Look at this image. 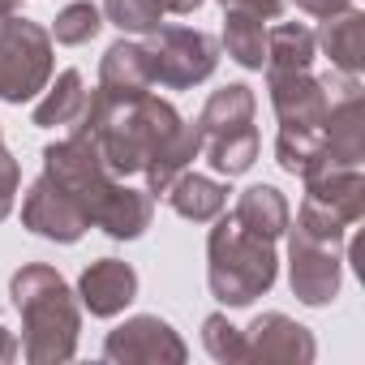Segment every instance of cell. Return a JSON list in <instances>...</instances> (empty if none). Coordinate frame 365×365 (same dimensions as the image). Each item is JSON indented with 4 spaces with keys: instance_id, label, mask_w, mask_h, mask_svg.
<instances>
[{
    "instance_id": "cell-1",
    "label": "cell",
    "mask_w": 365,
    "mask_h": 365,
    "mask_svg": "<svg viewBox=\"0 0 365 365\" xmlns=\"http://www.w3.org/2000/svg\"><path fill=\"white\" fill-rule=\"evenodd\" d=\"M185 125L168 99H159L155 91H142V95H129V99H112L103 91H91L86 95V112L78 116V133H91L108 172L112 176H142V168L150 163V155Z\"/></svg>"
},
{
    "instance_id": "cell-2",
    "label": "cell",
    "mask_w": 365,
    "mask_h": 365,
    "mask_svg": "<svg viewBox=\"0 0 365 365\" xmlns=\"http://www.w3.org/2000/svg\"><path fill=\"white\" fill-rule=\"evenodd\" d=\"M9 301L22 314V356L31 365L73 361L82 335V305L65 275L48 262H26L9 279Z\"/></svg>"
},
{
    "instance_id": "cell-3",
    "label": "cell",
    "mask_w": 365,
    "mask_h": 365,
    "mask_svg": "<svg viewBox=\"0 0 365 365\" xmlns=\"http://www.w3.org/2000/svg\"><path fill=\"white\" fill-rule=\"evenodd\" d=\"M211 237H207V284L211 297L228 309H245L258 297H267L275 288L279 275V258H275V241L245 232L232 215H215L211 220Z\"/></svg>"
},
{
    "instance_id": "cell-4",
    "label": "cell",
    "mask_w": 365,
    "mask_h": 365,
    "mask_svg": "<svg viewBox=\"0 0 365 365\" xmlns=\"http://www.w3.org/2000/svg\"><path fill=\"white\" fill-rule=\"evenodd\" d=\"M301 180L305 198L297 211V228L314 241L344 245L348 228L365 215V172L356 163H331L327 155H318V163Z\"/></svg>"
},
{
    "instance_id": "cell-5",
    "label": "cell",
    "mask_w": 365,
    "mask_h": 365,
    "mask_svg": "<svg viewBox=\"0 0 365 365\" xmlns=\"http://www.w3.org/2000/svg\"><path fill=\"white\" fill-rule=\"evenodd\" d=\"M56 73V52H52V35L14 14L0 22V103H31L43 95V86Z\"/></svg>"
},
{
    "instance_id": "cell-6",
    "label": "cell",
    "mask_w": 365,
    "mask_h": 365,
    "mask_svg": "<svg viewBox=\"0 0 365 365\" xmlns=\"http://www.w3.org/2000/svg\"><path fill=\"white\" fill-rule=\"evenodd\" d=\"M43 176L52 180V185H61V190L86 211L91 228H95V211L103 207L108 190L120 180V176L108 172V163H103L95 138H91V133H78V129H69V138L43 146Z\"/></svg>"
},
{
    "instance_id": "cell-7",
    "label": "cell",
    "mask_w": 365,
    "mask_h": 365,
    "mask_svg": "<svg viewBox=\"0 0 365 365\" xmlns=\"http://www.w3.org/2000/svg\"><path fill=\"white\" fill-rule=\"evenodd\" d=\"M146 56H150V82L163 91H190L207 82L220 65V39L194 26H159L146 35Z\"/></svg>"
},
{
    "instance_id": "cell-8",
    "label": "cell",
    "mask_w": 365,
    "mask_h": 365,
    "mask_svg": "<svg viewBox=\"0 0 365 365\" xmlns=\"http://www.w3.org/2000/svg\"><path fill=\"white\" fill-rule=\"evenodd\" d=\"M288 284H292V297L309 309H322L339 297V284H344V258H339V245H327V241H314L305 237L301 228L288 224Z\"/></svg>"
},
{
    "instance_id": "cell-9",
    "label": "cell",
    "mask_w": 365,
    "mask_h": 365,
    "mask_svg": "<svg viewBox=\"0 0 365 365\" xmlns=\"http://www.w3.org/2000/svg\"><path fill=\"white\" fill-rule=\"evenodd\" d=\"M190 356L185 339L159 314H133L103 339V361L116 365H180Z\"/></svg>"
},
{
    "instance_id": "cell-10",
    "label": "cell",
    "mask_w": 365,
    "mask_h": 365,
    "mask_svg": "<svg viewBox=\"0 0 365 365\" xmlns=\"http://www.w3.org/2000/svg\"><path fill=\"white\" fill-rule=\"evenodd\" d=\"M241 335H245V361L250 365H309L318 356L314 331L301 327L297 318L279 314V309L258 314Z\"/></svg>"
},
{
    "instance_id": "cell-11",
    "label": "cell",
    "mask_w": 365,
    "mask_h": 365,
    "mask_svg": "<svg viewBox=\"0 0 365 365\" xmlns=\"http://www.w3.org/2000/svg\"><path fill=\"white\" fill-rule=\"evenodd\" d=\"M22 228H31L43 241H56V245H73L91 232V220L61 185H52L48 176H35L22 198Z\"/></svg>"
},
{
    "instance_id": "cell-12",
    "label": "cell",
    "mask_w": 365,
    "mask_h": 365,
    "mask_svg": "<svg viewBox=\"0 0 365 365\" xmlns=\"http://www.w3.org/2000/svg\"><path fill=\"white\" fill-rule=\"evenodd\" d=\"M267 91H271L279 129H322L331 108L322 78H314L309 69H267Z\"/></svg>"
},
{
    "instance_id": "cell-13",
    "label": "cell",
    "mask_w": 365,
    "mask_h": 365,
    "mask_svg": "<svg viewBox=\"0 0 365 365\" xmlns=\"http://www.w3.org/2000/svg\"><path fill=\"white\" fill-rule=\"evenodd\" d=\"M318 138H322V155L331 163H356V168L365 163V99H361L356 78H348L344 95L331 99Z\"/></svg>"
},
{
    "instance_id": "cell-14",
    "label": "cell",
    "mask_w": 365,
    "mask_h": 365,
    "mask_svg": "<svg viewBox=\"0 0 365 365\" xmlns=\"http://www.w3.org/2000/svg\"><path fill=\"white\" fill-rule=\"evenodd\" d=\"M78 301L91 318H116L138 301V271L120 258H99L78 279Z\"/></svg>"
},
{
    "instance_id": "cell-15",
    "label": "cell",
    "mask_w": 365,
    "mask_h": 365,
    "mask_svg": "<svg viewBox=\"0 0 365 365\" xmlns=\"http://www.w3.org/2000/svg\"><path fill=\"white\" fill-rule=\"evenodd\" d=\"M155 220V194L150 190H133L125 180L108 190L103 207L95 211V228H103L112 241H138Z\"/></svg>"
},
{
    "instance_id": "cell-16",
    "label": "cell",
    "mask_w": 365,
    "mask_h": 365,
    "mask_svg": "<svg viewBox=\"0 0 365 365\" xmlns=\"http://www.w3.org/2000/svg\"><path fill=\"white\" fill-rule=\"evenodd\" d=\"M322 56L331 61V69H339L344 78H361L365 69V14L352 5L335 18H322V31H314Z\"/></svg>"
},
{
    "instance_id": "cell-17",
    "label": "cell",
    "mask_w": 365,
    "mask_h": 365,
    "mask_svg": "<svg viewBox=\"0 0 365 365\" xmlns=\"http://www.w3.org/2000/svg\"><path fill=\"white\" fill-rule=\"evenodd\" d=\"M155 82H150V56H146V43H138V39H116L108 52H103V61H99V86L95 91H103V95H112V99H129V95H142V91H150Z\"/></svg>"
},
{
    "instance_id": "cell-18",
    "label": "cell",
    "mask_w": 365,
    "mask_h": 365,
    "mask_svg": "<svg viewBox=\"0 0 365 365\" xmlns=\"http://www.w3.org/2000/svg\"><path fill=\"white\" fill-rule=\"evenodd\" d=\"M202 129H198V120H185L180 125L155 155H150V163L142 168V176H146V190L155 194V198H163L168 194V185L180 176V172H190L194 168V159L202 155Z\"/></svg>"
},
{
    "instance_id": "cell-19",
    "label": "cell",
    "mask_w": 365,
    "mask_h": 365,
    "mask_svg": "<svg viewBox=\"0 0 365 365\" xmlns=\"http://www.w3.org/2000/svg\"><path fill=\"white\" fill-rule=\"evenodd\" d=\"M168 207L180 215V220H190V224H211L224 207H228V185L215 176H202V172H180L172 185H168Z\"/></svg>"
},
{
    "instance_id": "cell-20",
    "label": "cell",
    "mask_w": 365,
    "mask_h": 365,
    "mask_svg": "<svg viewBox=\"0 0 365 365\" xmlns=\"http://www.w3.org/2000/svg\"><path fill=\"white\" fill-rule=\"evenodd\" d=\"M86 82H82V73L78 69H61L48 86H43V95H39V103H35V112H31V125H39V129H69V125H78V116L86 112Z\"/></svg>"
},
{
    "instance_id": "cell-21",
    "label": "cell",
    "mask_w": 365,
    "mask_h": 365,
    "mask_svg": "<svg viewBox=\"0 0 365 365\" xmlns=\"http://www.w3.org/2000/svg\"><path fill=\"white\" fill-rule=\"evenodd\" d=\"M232 220L254 232V237H267V241H279L292 224V211H288V198L275 190V185H250L237 207H232Z\"/></svg>"
},
{
    "instance_id": "cell-22",
    "label": "cell",
    "mask_w": 365,
    "mask_h": 365,
    "mask_svg": "<svg viewBox=\"0 0 365 365\" xmlns=\"http://www.w3.org/2000/svg\"><path fill=\"white\" fill-rule=\"evenodd\" d=\"M254 108H258L254 91H250L245 82H228V86H220V91L202 103L198 129H202V138H211V133H228V129L254 125Z\"/></svg>"
},
{
    "instance_id": "cell-23",
    "label": "cell",
    "mask_w": 365,
    "mask_h": 365,
    "mask_svg": "<svg viewBox=\"0 0 365 365\" xmlns=\"http://www.w3.org/2000/svg\"><path fill=\"white\" fill-rule=\"evenodd\" d=\"M258 146H262L258 129H254V125H241V129H228V133H211V138L202 142V155H207V163H211L220 176H241V172L254 168Z\"/></svg>"
},
{
    "instance_id": "cell-24",
    "label": "cell",
    "mask_w": 365,
    "mask_h": 365,
    "mask_svg": "<svg viewBox=\"0 0 365 365\" xmlns=\"http://www.w3.org/2000/svg\"><path fill=\"white\" fill-rule=\"evenodd\" d=\"M228 56L241 65V69H262L267 65V26L262 18L254 14H241V9H224V39Z\"/></svg>"
},
{
    "instance_id": "cell-25",
    "label": "cell",
    "mask_w": 365,
    "mask_h": 365,
    "mask_svg": "<svg viewBox=\"0 0 365 365\" xmlns=\"http://www.w3.org/2000/svg\"><path fill=\"white\" fill-rule=\"evenodd\" d=\"M318 56V39L305 22H279L267 31V65L262 69H309Z\"/></svg>"
},
{
    "instance_id": "cell-26",
    "label": "cell",
    "mask_w": 365,
    "mask_h": 365,
    "mask_svg": "<svg viewBox=\"0 0 365 365\" xmlns=\"http://www.w3.org/2000/svg\"><path fill=\"white\" fill-rule=\"evenodd\" d=\"M99 31H103V9L91 5V0H73V5H65V9L56 14V22H52L48 35H52L56 43H65V48H82V43H91Z\"/></svg>"
},
{
    "instance_id": "cell-27",
    "label": "cell",
    "mask_w": 365,
    "mask_h": 365,
    "mask_svg": "<svg viewBox=\"0 0 365 365\" xmlns=\"http://www.w3.org/2000/svg\"><path fill=\"white\" fill-rule=\"evenodd\" d=\"M103 22L125 35H155L163 26V5L159 0H103Z\"/></svg>"
},
{
    "instance_id": "cell-28",
    "label": "cell",
    "mask_w": 365,
    "mask_h": 365,
    "mask_svg": "<svg viewBox=\"0 0 365 365\" xmlns=\"http://www.w3.org/2000/svg\"><path fill=\"white\" fill-rule=\"evenodd\" d=\"M322 155V138L318 129H279L275 138V163L292 176H305Z\"/></svg>"
},
{
    "instance_id": "cell-29",
    "label": "cell",
    "mask_w": 365,
    "mask_h": 365,
    "mask_svg": "<svg viewBox=\"0 0 365 365\" xmlns=\"http://www.w3.org/2000/svg\"><path fill=\"white\" fill-rule=\"evenodd\" d=\"M202 348L224 365H245V335H241V327L228 322V314L202 318Z\"/></svg>"
},
{
    "instance_id": "cell-30",
    "label": "cell",
    "mask_w": 365,
    "mask_h": 365,
    "mask_svg": "<svg viewBox=\"0 0 365 365\" xmlns=\"http://www.w3.org/2000/svg\"><path fill=\"white\" fill-rule=\"evenodd\" d=\"M18 190H22V168H18V159L9 155V146H5V133H0V220L14 215Z\"/></svg>"
},
{
    "instance_id": "cell-31",
    "label": "cell",
    "mask_w": 365,
    "mask_h": 365,
    "mask_svg": "<svg viewBox=\"0 0 365 365\" xmlns=\"http://www.w3.org/2000/svg\"><path fill=\"white\" fill-rule=\"evenodd\" d=\"M224 9H241V14H254L262 22H275L284 14V0H220Z\"/></svg>"
},
{
    "instance_id": "cell-32",
    "label": "cell",
    "mask_w": 365,
    "mask_h": 365,
    "mask_svg": "<svg viewBox=\"0 0 365 365\" xmlns=\"http://www.w3.org/2000/svg\"><path fill=\"white\" fill-rule=\"evenodd\" d=\"M356 0H297V9L301 14H309V18H335V14H344V9H352Z\"/></svg>"
},
{
    "instance_id": "cell-33",
    "label": "cell",
    "mask_w": 365,
    "mask_h": 365,
    "mask_svg": "<svg viewBox=\"0 0 365 365\" xmlns=\"http://www.w3.org/2000/svg\"><path fill=\"white\" fill-rule=\"evenodd\" d=\"M18 352H22V344H18V335L5 327V318H0V365H9V361H18Z\"/></svg>"
},
{
    "instance_id": "cell-34",
    "label": "cell",
    "mask_w": 365,
    "mask_h": 365,
    "mask_svg": "<svg viewBox=\"0 0 365 365\" xmlns=\"http://www.w3.org/2000/svg\"><path fill=\"white\" fill-rule=\"evenodd\" d=\"M163 5V14H194V9H202L207 0H159Z\"/></svg>"
},
{
    "instance_id": "cell-35",
    "label": "cell",
    "mask_w": 365,
    "mask_h": 365,
    "mask_svg": "<svg viewBox=\"0 0 365 365\" xmlns=\"http://www.w3.org/2000/svg\"><path fill=\"white\" fill-rule=\"evenodd\" d=\"M0 9H18V0H0Z\"/></svg>"
}]
</instances>
